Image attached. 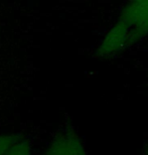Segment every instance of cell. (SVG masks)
<instances>
[{"label":"cell","instance_id":"cell-1","mask_svg":"<svg viewBox=\"0 0 148 155\" xmlns=\"http://www.w3.org/2000/svg\"><path fill=\"white\" fill-rule=\"evenodd\" d=\"M133 43L130 26L125 20L119 17L100 43L98 54L100 57L114 55Z\"/></svg>","mask_w":148,"mask_h":155},{"label":"cell","instance_id":"cell-2","mask_svg":"<svg viewBox=\"0 0 148 155\" xmlns=\"http://www.w3.org/2000/svg\"><path fill=\"white\" fill-rule=\"evenodd\" d=\"M119 17L129 24L134 43L148 35V0H129Z\"/></svg>","mask_w":148,"mask_h":155},{"label":"cell","instance_id":"cell-3","mask_svg":"<svg viewBox=\"0 0 148 155\" xmlns=\"http://www.w3.org/2000/svg\"><path fill=\"white\" fill-rule=\"evenodd\" d=\"M44 155H88L82 140L73 130H61L49 142Z\"/></svg>","mask_w":148,"mask_h":155},{"label":"cell","instance_id":"cell-4","mask_svg":"<svg viewBox=\"0 0 148 155\" xmlns=\"http://www.w3.org/2000/svg\"><path fill=\"white\" fill-rule=\"evenodd\" d=\"M15 142L16 141L10 136H0V155L7 154Z\"/></svg>","mask_w":148,"mask_h":155}]
</instances>
